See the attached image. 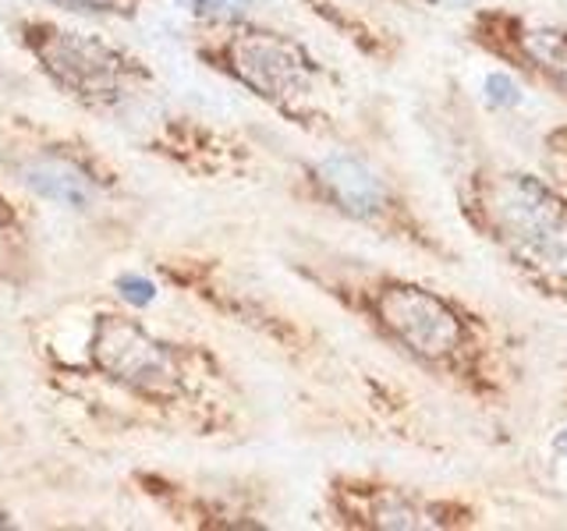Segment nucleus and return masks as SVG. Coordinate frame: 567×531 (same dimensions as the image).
Returning a JSON list of instances; mask_svg holds the SVG:
<instances>
[{
	"label": "nucleus",
	"instance_id": "3",
	"mask_svg": "<svg viewBox=\"0 0 567 531\" xmlns=\"http://www.w3.org/2000/svg\"><path fill=\"white\" fill-rule=\"evenodd\" d=\"M461 227L525 288L567 312V153L554 167L468 159L451 181Z\"/></svg>",
	"mask_w": 567,
	"mask_h": 531
},
{
	"label": "nucleus",
	"instance_id": "17",
	"mask_svg": "<svg viewBox=\"0 0 567 531\" xmlns=\"http://www.w3.org/2000/svg\"><path fill=\"white\" fill-rule=\"evenodd\" d=\"M419 4H430V8H447V11H472L475 4H483V0H419Z\"/></svg>",
	"mask_w": 567,
	"mask_h": 531
},
{
	"label": "nucleus",
	"instance_id": "16",
	"mask_svg": "<svg viewBox=\"0 0 567 531\" xmlns=\"http://www.w3.org/2000/svg\"><path fill=\"white\" fill-rule=\"evenodd\" d=\"M192 22H230V18L256 14L259 0H171Z\"/></svg>",
	"mask_w": 567,
	"mask_h": 531
},
{
	"label": "nucleus",
	"instance_id": "10",
	"mask_svg": "<svg viewBox=\"0 0 567 531\" xmlns=\"http://www.w3.org/2000/svg\"><path fill=\"white\" fill-rule=\"evenodd\" d=\"M465 43L511 79L567 103V22L507 4H475L461 18Z\"/></svg>",
	"mask_w": 567,
	"mask_h": 531
},
{
	"label": "nucleus",
	"instance_id": "11",
	"mask_svg": "<svg viewBox=\"0 0 567 531\" xmlns=\"http://www.w3.org/2000/svg\"><path fill=\"white\" fill-rule=\"evenodd\" d=\"M128 486L171 524L192 531H262L274 528L270 492L241 478H188L156 468H135Z\"/></svg>",
	"mask_w": 567,
	"mask_h": 531
},
{
	"label": "nucleus",
	"instance_id": "18",
	"mask_svg": "<svg viewBox=\"0 0 567 531\" xmlns=\"http://www.w3.org/2000/svg\"><path fill=\"white\" fill-rule=\"evenodd\" d=\"M554 450H557L560 457H567V429H560V433L554 436Z\"/></svg>",
	"mask_w": 567,
	"mask_h": 531
},
{
	"label": "nucleus",
	"instance_id": "5",
	"mask_svg": "<svg viewBox=\"0 0 567 531\" xmlns=\"http://www.w3.org/2000/svg\"><path fill=\"white\" fill-rule=\"evenodd\" d=\"M0 177L106 238H124L146 212L128 174L93 138L32 114L0 111Z\"/></svg>",
	"mask_w": 567,
	"mask_h": 531
},
{
	"label": "nucleus",
	"instance_id": "15",
	"mask_svg": "<svg viewBox=\"0 0 567 531\" xmlns=\"http://www.w3.org/2000/svg\"><path fill=\"white\" fill-rule=\"evenodd\" d=\"M40 4L61 14L93 18V22H135L146 14L153 0H40Z\"/></svg>",
	"mask_w": 567,
	"mask_h": 531
},
{
	"label": "nucleus",
	"instance_id": "1",
	"mask_svg": "<svg viewBox=\"0 0 567 531\" xmlns=\"http://www.w3.org/2000/svg\"><path fill=\"white\" fill-rule=\"evenodd\" d=\"M29 341L43 386L103 429L203 442L248 436V397L224 354L153 326L128 301L47 315Z\"/></svg>",
	"mask_w": 567,
	"mask_h": 531
},
{
	"label": "nucleus",
	"instance_id": "4",
	"mask_svg": "<svg viewBox=\"0 0 567 531\" xmlns=\"http://www.w3.org/2000/svg\"><path fill=\"white\" fill-rule=\"evenodd\" d=\"M188 50L209 75L230 82L274 117L312 138L341 135V79L301 35L262 22H192Z\"/></svg>",
	"mask_w": 567,
	"mask_h": 531
},
{
	"label": "nucleus",
	"instance_id": "14",
	"mask_svg": "<svg viewBox=\"0 0 567 531\" xmlns=\"http://www.w3.org/2000/svg\"><path fill=\"white\" fill-rule=\"evenodd\" d=\"M301 4H306L327 29L341 35V40H348L362 58L380 61V64H394L401 58V35L394 29L380 25L372 14L354 11L341 4V0H301Z\"/></svg>",
	"mask_w": 567,
	"mask_h": 531
},
{
	"label": "nucleus",
	"instance_id": "12",
	"mask_svg": "<svg viewBox=\"0 0 567 531\" xmlns=\"http://www.w3.org/2000/svg\"><path fill=\"white\" fill-rule=\"evenodd\" d=\"M146 135H138L142 153H153L167 167L199 177V181H235L259 167V149L241 132L217 128L195 114L164 111L146 114Z\"/></svg>",
	"mask_w": 567,
	"mask_h": 531
},
{
	"label": "nucleus",
	"instance_id": "13",
	"mask_svg": "<svg viewBox=\"0 0 567 531\" xmlns=\"http://www.w3.org/2000/svg\"><path fill=\"white\" fill-rule=\"evenodd\" d=\"M43 280V252L25 206L0 185V288L25 294Z\"/></svg>",
	"mask_w": 567,
	"mask_h": 531
},
{
	"label": "nucleus",
	"instance_id": "19",
	"mask_svg": "<svg viewBox=\"0 0 567 531\" xmlns=\"http://www.w3.org/2000/svg\"><path fill=\"white\" fill-rule=\"evenodd\" d=\"M386 4H419V0H386Z\"/></svg>",
	"mask_w": 567,
	"mask_h": 531
},
{
	"label": "nucleus",
	"instance_id": "9",
	"mask_svg": "<svg viewBox=\"0 0 567 531\" xmlns=\"http://www.w3.org/2000/svg\"><path fill=\"white\" fill-rule=\"evenodd\" d=\"M150 270L164 288L192 298L195 305L227 319V323L256 333L259 341L274 344L298 365H309L323 351V341L316 336V330H309L295 312L284 309L277 298L256 288L227 259L206 252H164L150 262Z\"/></svg>",
	"mask_w": 567,
	"mask_h": 531
},
{
	"label": "nucleus",
	"instance_id": "7",
	"mask_svg": "<svg viewBox=\"0 0 567 531\" xmlns=\"http://www.w3.org/2000/svg\"><path fill=\"white\" fill-rule=\"evenodd\" d=\"M284 191L306 209L327 212L348 227L401 248L408 256L461 266V252L422 209L419 195L390 167L362 149L333 146L301 156L284 177Z\"/></svg>",
	"mask_w": 567,
	"mask_h": 531
},
{
	"label": "nucleus",
	"instance_id": "8",
	"mask_svg": "<svg viewBox=\"0 0 567 531\" xmlns=\"http://www.w3.org/2000/svg\"><path fill=\"white\" fill-rule=\"evenodd\" d=\"M316 521L333 531H475L486 524V507L454 489L337 468L319 486Z\"/></svg>",
	"mask_w": 567,
	"mask_h": 531
},
{
	"label": "nucleus",
	"instance_id": "6",
	"mask_svg": "<svg viewBox=\"0 0 567 531\" xmlns=\"http://www.w3.org/2000/svg\"><path fill=\"white\" fill-rule=\"evenodd\" d=\"M11 40L53 93L103 124H135L159 103L156 67L117 40L64 18L25 11L11 18Z\"/></svg>",
	"mask_w": 567,
	"mask_h": 531
},
{
	"label": "nucleus",
	"instance_id": "2",
	"mask_svg": "<svg viewBox=\"0 0 567 531\" xmlns=\"http://www.w3.org/2000/svg\"><path fill=\"white\" fill-rule=\"evenodd\" d=\"M284 266L295 280L354 319L372 341L447 394L504 412L525 383V344L501 315L440 283L341 252L295 244Z\"/></svg>",
	"mask_w": 567,
	"mask_h": 531
}]
</instances>
